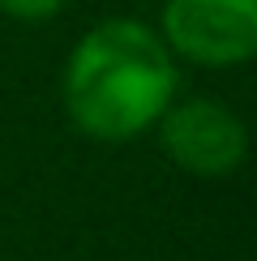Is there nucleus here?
<instances>
[{"mask_svg": "<svg viewBox=\"0 0 257 261\" xmlns=\"http://www.w3.org/2000/svg\"><path fill=\"white\" fill-rule=\"evenodd\" d=\"M180 94V60L142 17H103L73 43L60 99L78 133L120 146L150 133Z\"/></svg>", "mask_w": 257, "mask_h": 261, "instance_id": "f257e3e1", "label": "nucleus"}, {"mask_svg": "<svg viewBox=\"0 0 257 261\" xmlns=\"http://www.w3.org/2000/svg\"><path fill=\"white\" fill-rule=\"evenodd\" d=\"M159 150L176 163L180 171L197 180H227L249 154V128L227 103L189 94L171 99L167 112L155 124Z\"/></svg>", "mask_w": 257, "mask_h": 261, "instance_id": "f03ea898", "label": "nucleus"}, {"mask_svg": "<svg viewBox=\"0 0 257 261\" xmlns=\"http://www.w3.org/2000/svg\"><path fill=\"white\" fill-rule=\"evenodd\" d=\"M159 39L197 69H236L257 56V0H163Z\"/></svg>", "mask_w": 257, "mask_h": 261, "instance_id": "7ed1b4c3", "label": "nucleus"}, {"mask_svg": "<svg viewBox=\"0 0 257 261\" xmlns=\"http://www.w3.org/2000/svg\"><path fill=\"white\" fill-rule=\"evenodd\" d=\"M69 0H0V13L13 17V21H26V26H39V21H52L64 13Z\"/></svg>", "mask_w": 257, "mask_h": 261, "instance_id": "20e7f679", "label": "nucleus"}]
</instances>
